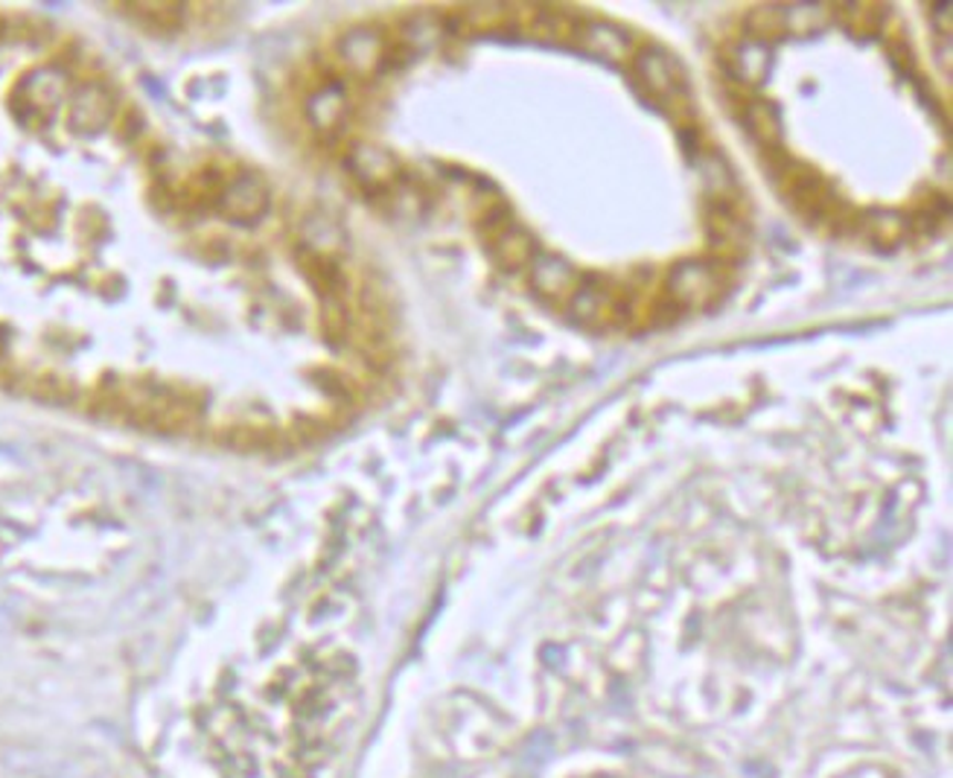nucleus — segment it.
Masks as SVG:
<instances>
[{
  "label": "nucleus",
  "mask_w": 953,
  "mask_h": 778,
  "mask_svg": "<svg viewBox=\"0 0 953 778\" xmlns=\"http://www.w3.org/2000/svg\"><path fill=\"white\" fill-rule=\"evenodd\" d=\"M493 257L499 260L502 269L507 272H516L522 265H531L534 254H537V245L531 240V233L520 225H507L493 236Z\"/></svg>",
  "instance_id": "nucleus-6"
},
{
  "label": "nucleus",
  "mask_w": 953,
  "mask_h": 778,
  "mask_svg": "<svg viewBox=\"0 0 953 778\" xmlns=\"http://www.w3.org/2000/svg\"><path fill=\"white\" fill-rule=\"evenodd\" d=\"M883 7H869V3H849V7L837 9V18H842L851 30H878L883 21Z\"/></svg>",
  "instance_id": "nucleus-12"
},
{
  "label": "nucleus",
  "mask_w": 953,
  "mask_h": 778,
  "mask_svg": "<svg viewBox=\"0 0 953 778\" xmlns=\"http://www.w3.org/2000/svg\"><path fill=\"white\" fill-rule=\"evenodd\" d=\"M705 233H709V240H714L718 245H735V242L744 236V222H741V217L735 213V204H732V201H714V204H709Z\"/></svg>",
  "instance_id": "nucleus-10"
},
{
  "label": "nucleus",
  "mask_w": 953,
  "mask_h": 778,
  "mask_svg": "<svg viewBox=\"0 0 953 778\" xmlns=\"http://www.w3.org/2000/svg\"><path fill=\"white\" fill-rule=\"evenodd\" d=\"M566 306L577 324L607 327V324H621L630 318V292L612 290V283L604 281L601 274H580V283Z\"/></svg>",
  "instance_id": "nucleus-1"
},
{
  "label": "nucleus",
  "mask_w": 953,
  "mask_h": 778,
  "mask_svg": "<svg viewBox=\"0 0 953 778\" xmlns=\"http://www.w3.org/2000/svg\"><path fill=\"white\" fill-rule=\"evenodd\" d=\"M723 295V269L714 263L685 260L668 272L666 297H671L680 309L709 306Z\"/></svg>",
  "instance_id": "nucleus-3"
},
{
  "label": "nucleus",
  "mask_w": 953,
  "mask_h": 778,
  "mask_svg": "<svg viewBox=\"0 0 953 778\" xmlns=\"http://www.w3.org/2000/svg\"><path fill=\"white\" fill-rule=\"evenodd\" d=\"M630 73H633L636 88L650 99V103H685V73L680 62L659 48L633 50L630 56Z\"/></svg>",
  "instance_id": "nucleus-2"
},
{
  "label": "nucleus",
  "mask_w": 953,
  "mask_h": 778,
  "mask_svg": "<svg viewBox=\"0 0 953 778\" xmlns=\"http://www.w3.org/2000/svg\"><path fill=\"white\" fill-rule=\"evenodd\" d=\"M746 30H750V39L762 41V44H767V39L787 33L785 7H755L746 15Z\"/></svg>",
  "instance_id": "nucleus-11"
},
{
  "label": "nucleus",
  "mask_w": 953,
  "mask_h": 778,
  "mask_svg": "<svg viewBox=\"0 0 953 778\" xmlns=\"http://www.w3.org/2000/svg\"><path fill=\"white\" fill-rule=\"evenodd\" d=\"M577 44L586 53H593L595 59H604V62H612V65L630 62L636 50L630 33H625L616 24H607V21H580Z\"/></svg>",
  "instance_id": "nucleus-5"
},
{
  "label": "nucleus",
  "mask_w": 953,
  "mask_h": 778,
  "mask_svg": "<svg viewBox=\"0 0 953 778\" xmlns=\"http://www.w3.org/2000/svg\"><path fill=\"white\" fill-rule=\"evenodd\" d=\"M580 269L569 263V260L557 257V254H534L531 260V283L537 290L540 297L552 301V304H566L572 292L580 283Z\"/></svg>",
  "instance_id": "nucleus-4"
},
{
  "label": "nucleus",
  "mask_w": 953,
  "mask_h": 778,
  "mask_svg": "<svg viewBox=\"0 0 953 778\" xmlns=\"http://www.w3.org/2000/svg\"><path fill=\"white\" fill-rule=\"evenodd\" d=\"M860 228L875 245H896L910 233V219L896 210H866L860 217Z\"/></svg>",
  "instance_id": "nucleus-9"
},
{
  "label": "nucleus",
  "mask_w": 953,
  "mask_h": 778,
  "mask_svg": "<svg viewBox=\"0 0 953 778\" xmlns=\"http://www.w3.org/2000/svg\"><path fill=\"white\" fill-rule=\"evenodd\" d=\"M726 62H730L732 76L744 82V85L746 82H758L767 73V44L753 39L737 41L735 48L730 50Z\"/></svg>",
  "instance_id": "nucleus-8"
},
{
  "label": "nucleus",
  "mask_w": 953,
  "mask_h": 778,
  "mask_svg": "<svg viewBox=\"0 0 953 778\" xmlns=\"http://www.w3.org/2000/svg\"><path fill=\"white\" fill-rule=\"evenodd\" d=\"M744 129L764 146V149H773L782 140V129H778V117L776 112L769 108V103L762 99H744L741 103V112H737Z\"/></svg>",
  "instance_id": "nucleus-7"
}]
</instances>
